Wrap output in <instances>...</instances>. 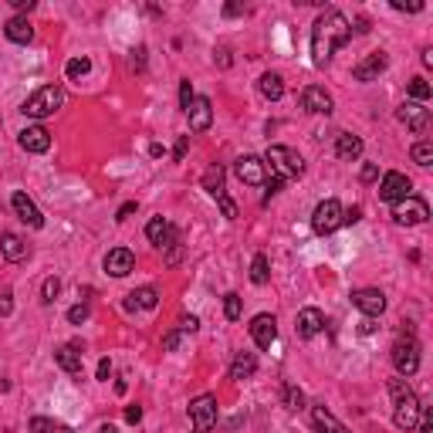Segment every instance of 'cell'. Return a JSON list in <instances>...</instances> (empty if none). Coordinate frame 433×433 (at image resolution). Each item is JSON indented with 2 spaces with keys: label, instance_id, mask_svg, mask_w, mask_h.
I'll return each mask as SVG.
<instances>
[{
  "label": "cell",
  "instance_id": "cell-54",
  "mask_svg": "<svg viewBox=\"0 0 433 433\" xmlns=\"http://www.w3.org/2000/svg\"><path fill=\"white\" fill-rule=\"evenodd\" d=\"M95 376L102 379V382H109V376H112V362H109V359H102V362H98V373H95Z\"/></svg>",
  "mask_w": 433,
  "mask_h": 433
},
{
  "label": "cell",
  "instance_id": "cell-44",
  "mask_svg": "<svg viewBox=\"0 0 433 433\" xmlns=\"http://www.w3.org/2000/svg\"><path fill=\"white\" fill-rule=\"evenodd\" d=\"M217 204H220V210H224L227 220H237V204H234L227 193H224V196H217Z\"/></svg>",
  "mask_w": 433,
  "mask_h": 433
},
{
  "label": "cell",
  "instance_id": "cell-22",
  "mask_svg": "<svg viewBox=\"0 0 433 433\" xmlns=\"http://www.w3.org/2000/svg\"><path fill=\"white\" fill-rule=\"evenodd\" d=\"M321 328H325V315H321L319 308H302L298 312V321H295L298 339H315Z\"/></svg>",
  "mask_w": 433,
  "mask_h": 433
},
{
  "label": "cell",
  "instance_id": "cell-42",
  "mask_svg": "<svg viewBox=\"0 0 433 433\" xmlns=\"http://www.w3.org/2000/svg\"><path fill=\"white\" fill-rule=\"evenodd\" d=\"M11 312H14V291L4 288V291H0V319H7Z\"/></svg>",
  "mask_w": 433,
  "mask_h": 433
},
{
  "label": "cell",
  "instance_id": "cell-27",
  "mask_svg": "<svg viewBox=\"0 0 433 433\" xmlns=\"http://www.w3.org/2000/svg\"><path fill=\"white\" fill-rule=\"evenodd\" d=\"M156 305H159V291H156L152 284H146V288L132 291L129 302H126V308H129V312H135V308H139V312H152Z\"/></svg>",
  "mask_w": 433,
  "mask_h": 433
},
{
  "label": "cell",
  "instance_id": "cell-7",
  "mask_svg": "<svg viewBox=\"0 0 433 433\" xmlns=\"http://www.w3.org/2000/svg\"><path fill=\"white\" fill-rule=\"evenodd\" d=\"M342 204L339 200H321L319 207H315V213H312V230L319 234V237H328V234H335L342 227Z\"/></svg>",
  "mask_w": 433,
  "mask_h": 433
},
{
  "label": "cell",
  "instance_id": "cell-5",
  "mask_svg": "<svg viewBox=\"0 0 433 433\" xmlns=\"http://www.w3.org/2000/svg\"><path fill=\"white\" fill-rule=\"evenodd\" d=\"M264 163L278 173V176H302L305 173V159L295 149H288V146H267Z\"/></svg>",
  "mask_w": 433,
  "mask_h": 433
},
{
  "label": "cell",
  "instance_id": "cell-12",
  "mask_svg": "<svg viewBox=\"0 0 433 433\" xmlns=\"http://www.w3.org/2000/svg\"><path fill=\"white\" fill-rule=\"evenodd\" d=\"M234 173H237V180L247 183V187H264V180H267V163H264L261 156H241V159L234 163Z\"/></svg>",
  "mask_w": 433,
  "mask_h": 433
},
{
  "label": "cell",
  "instance_id": "cell-47",
  "mask_svg": "<svg viewBox=\"0 0 433 433\" xmlns=\"http://www.w3.org/2000/svg\"><path fill=\"white\" fill-rule=\"evenodd\" d=\"M416 427H420V433H433V413L427 406L420 410V423H416Z\"/></svg>",
  "mask_w": 433,
  "mask_h": 433
},
{
  "label": "cell",
  "instance_id": "cell-20",
  "mask_svg": "<svg viewBox=\"0 0 433 433\" xmlns=\"http://www.w3.org/2000/svg\"><path fill=\"white\" fill-rule=\"evenodd\" d=\"M302 109L312 115H332V95L321 85H308L302 92Z\"/></svg>",
  "mask_w": 433,
  "mask_h": 433
},
{
  "label": "cell",
  "instance_id": "cell-36",
  "mask_svg": "<svg viewBox=\"0 0 433 433\" xmlns=\"http://www.w3.org/2000/svg\"><path fill=\"white\" fill-rule=\"evenodd\" d=\"M410 95H413V102H420V105H423V102L433 95L430 81H427V78H413V81H410Z\"/></svg>",
  "mask_w": 433,
  "mask_h": 433
},
{
  "label": "cell",
  "instance_id": "cell-32",
  "mask_svg": "<svg viewBox=\"0 0 433 433\" xmlns=\"http://www.w3.org/2000/svg\"><path fill=\"white\" fill-rule=\"evenodd\" d=\"M251 281L258 284V288L271 281V267H267V258H264V254H254V261H251Z\"/></svg>",
  "mask_w": 433,
  "mask_h": 433
},
{
  "label": "cell",
  "instance_id": "cell-4",
  "mask_svg": "<svg viewBox=\"0 0 433 433\" xmlns=\"http://www.w3.org/2000/svg\"><path fill=\"white\" fill-rule=\"evenodd\" d=\"M389 359H393V369L399 373V376H413L416 369H420V342L413 339V332H403L399 339H396L393 352H389Z\"/></svg>",
  "mask_w": 433,
  "mask_h": 433
},
{
  "label": "cell",
  "instance_id": "cell-26",
  "mask_svg": "<svg viewBox=\"0 0 433 433\" xmlns=\"http://www.w3.org/2000/svg\"><path fill=\"white\" fill-rule=\"evenodd\" d=\"M335 156L345 159V163H356L359 156H362V139L352 135V132H339V139H335Z\"/></svg>",
  "mask_w": 433,
  "mask_h": 433
},
{
  "label": "cell",
  "instance_id": "cell-31",
  "mask_svg": "<svg viewBox=\"0 0 433 433\" xmlns=\"http://www.w3.org/2000/svg\"><path fill=\"white\" fill-rule=\"evenodd\" d=\"M410 156H413L416 166H423V170H430L433 166V142L430 139H420L413 149H410Z\"/></svg>",
  "mask_w": 433,
  "mask_h": 433
},
{
  "label": "cell",
  "instance_id": "cell-55",
  "mask_svg": "<svg viewBox=\"0 0 433 433\" xmlns=\"http://www.w3.org/2000/svg\"><path fill=\"white\" fill-rule=\"evenodd\" d=\"M376 328H379L376 319H362V321H359V332H362V335H373Z\"/></svg>",
  "mask_w": 433,
  "mask_h": 433
},
{
  "label": "cell",
  "instance_id": "cell-21",
  "mask_svg": "<svg viewBox=\"0 0 433 433\" xmlns=\"http://www.w3.org/2000/svg\"><path fill=\"white\" fill-rule=\"evenodd\" d=\"M0 254L11 264H20L31 258V247H27V241H24L20 234H11V230H7V234H0Z\"/></svg>",
  "mask_w": 433,
  "mask_h": 433
},
{
  "label": "cell",
  "instance_id": "cell-60",
  "mask_svg": "<svg viewBox=\"0 0 433 433\" xmlns=\"http://www.w3.org/2000/svg\"><path fill=\"white\" fill-rule=\"evenodd\" d=\"M352 31H356V34H366V31H369V20H366V18H359Z\"/></svg>",
  "mask_w": 433,
  "mask_h": 433
},
{
  "label": "cell",
  "instance_id": "cell-18",
  "mask_svg": "<svg viewBox=\"0 0 433 433\" xmlns=\"http://www.w3.org/2000/svg\"><path fill=\"white\" fill-rule=\"evenodd\" d=\"M102 264H105V271H109L112 278H126L129 271H135V254H132L129 247H112Z\"/></svg>",
  "mask_w": 433,
  "mask_h": 433
},
{
  "label": "cell",
  "instance_id": "cell-48",
  "mask_svg": "<svg viewBox=\"0 0 433 433\" xmlns=\"http://www.w3.org/2000/svg\"><path fill=\"white\" fill-rule=\"evenodd\" d=\"M135 207H139L135 200H129V204H122V207H119V213H115V220H119V224H126V220H129L132 213H135Z\"/></svg>",
  "mask_w": 433,
  "mask_h": 433
},
{
  "label": "cell",
  "instance_id": "cell-56",
  "mask_svg": "<svg viewBox=\"0 0 433 433\" xmlns=\"http://www.w3.org/2000/svg\"><path fill=\"white\" fill-rule=\"evenodd\" d=\"M11 7H14V11H34L38 4H34V0H11Z\"/></svg>",
  "mask_w": 433,
  "mask_h": 433
},
{
  "label": "cell",
  "instance_id": "cell-16",
  "mask_svg": "<svg viewBox=\"0 0 433 433\" xmlns=\"http://www.w3.org/2000/svg\"><path fill=\"white\" fill-rule=\"evenodd\" d=\"M386 65H389V55H386V51H373V55H366L356 68H352V78L362 81V85H366V81H376V78L386 72Z\"/></svg>",
  "mask_w": 433,
  "mask_h": 433
},
{
  "label": "cell",
  "instance_id": "cell-17",
  "mask_svg": "<svg viewBox=\"0 0 433 433\" xmlns=\"http://www.w3.org/2000/svg\"><path fill=\"white\" fill-rule=\"evenodd\" d=\"M187 119H189V132H207L210 126H213V105H210L207 95H196V98L189 102Z\"/></svg>",
  "mask_w": 433,
  "mask_h": 433
},
{
  "label": "cell",
  "instance_id": "cell-62",
  "mask_svg": "<svg viewBox=\"0 0 433 433\" xmlns=\"http://www.w3.org/2000/svg\"><path fill=\"white\" fill-rule=\"evenodd\" d=\"M51 433H75V430H72V427H65V423H55V430H51Z\"/></svg>",
  "mask_w": 433,
  "mask_h": 433
},
{
  "label": "cell",
  "instance_id": "cell-11",
  "mask_svg": "<svg viewBox=\"0 0 433 433\" xmlns=\"http://www.w3.org/2000/svg\"><path fill=\"white\" fill-rule=\"evenodd\" d=\"M349 298H352V305H356L366 319H379L386 312V295L379 288H356Z\"/></svg>",
  "mask_w": 433,
  "mask_h": 433
},
{
  "label": "cell",
  "instance_id": "cell-52",
  "mask_svg": "<svg viewBox=\"0 0 433 433\" xmlns=\"http://www.w3.org/2000/svg\"><path fill=\"white\" fill-rule=\"evenodd\" d=\"M180 258H183V244L166 247V264H180Z\"/></svg>",
  "mask_w": 433,
  "mask_h": 433
},
{
  "label": "cell",
  "instance_id": "cell-33",
  "mask_svg": "<svg viewBox=\"0 0 433 433\" xmlns=\"http://www.w3.org/2000/svg\"><path fill=\"white\" fill-rule=\"evenodd\" d=\"M281 396H284V406H288V410H305V393L295 382H284Z\"/></svg>",
  "mask_w": 433,
  "mask_h": 433
},
{
  "label": "cell",
  "instance_id": "cell-1",
  "mask_svg": "<svg viewBox=\"0 0 433 433\" xmlns=\"http://www.w3.org/2000/svg\"><path fill=\"white\" fill-rule=\"evenodd\" d=\"M349 38H352V24L345 20V14L335 11V7H325L315 20V27H312V61H315V68H325Z\"/></svg>",
  "mask_w": 433,
  "mask_h": 433
},
{
  "label": "cell",
  "instance_id": "cell-14",
  "mask_svg": "<svg viewBox=\"0 0 433 433\" xmlns=\"http://www.w3.org/2000/svg\"><path fill=\"white\" fill-rule=\"evenodd\" d=\"M11 207H14V213H18V220H24L27 227H34V230H41V227H44V213H41L38 204H34L24 189H14Z\"/></svg>",
  "mask_w": 433,
  "mask_h": 433
},
{
  "label": "cell",
  "instance_id": "cell-46",
  "mask_svg": "<svg viewBox=\"0 0 433 433\" xmlns=\"http://www.w3.org/2000/svg\"><path fill=\"white\" fill-rule=\"evenodd\" d=\"M359 220H362V207H349V210H342V227L349 224H359Z\"/></svg>",
  "mask_w": 433,
  "mask_h": 433
},
{
  "label": "cell",
  "instance_id": "cell-43",
  "mask_svg": "<svg viewBox=\"0 0 433 433\" xmlns=\"http://www.w3.org/2000/svg\"><path fill=\"white\" fill-rule=\"evenodd\" d=\"M196 328H200V319H196V315H183V319H180V325H176V332H180V335H193V332H196Z\"/></svg>",
  "mask_w": 433,
  "mask_h": 433
},
{
  "label": "cell",
  "instance_id": "cell-28",
  "mask_svg": "<svg viewBox=\"0 0 433 433\" xmlns=\"http://www.w3.org/2000/svg\"><path fill=\"white\" fill-rule=\"evenodd\" d=\"M258 373V356L254 352H237L230 359V379H251Z\"/></svg>",
  "mask_w": 433,
  "mask_h": 433
},
{
  "label": "cell",
  "instance_id": "cell-3",
  "mask_svg": "<svg viewBox=\"0 0 433 433\" xmlns=\"http://www.w3.org/2000/svg\"><path fill=\"white\" fill-rule=\"evenodd\" d=\"M61 105H65V88L61 85H44L34 95H27V102L20 105V112L27 115V119H34V122H41V119L55 115Z\"/></svg>",
  "mask_w": 433,
  "mask_h": 433
},
{
  "label": "cell",
  "instance_id": "cell-61",
  "mask_svg": "<svg viewBox=\"0 0 433 433\" xmlns=\"http://www.w3.org/2000/svg\"><path fill=\"white\" fill-rule=\"evenodd\" d=\"M423 65H427V68H433V51H430V48L423 51Z\"/></svg>",
  "mask_w": 433,
  "mask_h": 433
},
{
  "label": "cell",
  "instance_id": "cell-10",
  "mask_svg": "<svg viewBox=\"0 0 433 433\" xmlns=\"http://www.w3.org/2000/svg\"><path fill=\"white\" fill-rule=\"evenodd\" d=\"M396 119L410 132H416V135H427V129H430V109L420 105V102H403L396 109Z\"/></svg>",
  "mask_w": 433,
  "mask_h": 433
},
{
  "label": "cell",
  "instance_id": "cell-37",
  "mask_svg": "<svg viewBox=\"0 0 433 433\" xmlns=\"http://www.w3.org/2000/svg\"><path fill=\"white\" fill-rule=\"evenodd\" d=\"M58 291H61V281H58L55 274H51V278H44V284H41V302L51 305L58 298Z\"/></svg>",
  "mask_w": 433,
  "mask_h": 433
},
{
  "label": "cell",
  "instance_id": "cell-2",
  "mask_svg": "<svg viewBox=\"0 0 433 433\" xmlns=\"http://www.w3.org/2000/svg\"><path fill=\"white\" fill-rule=\"evenodd\" d=\"M389 399H393L396 430H413L416 423H420V410H423V403L416 399V393L410 389V382H406L403 376L389 379Z\"/></svg>",
  "mask_w": 433,
  "mask_h": 433
},
{
  "label": "cell",
  "instance_id": "cell-59",
  "mask_svg": "<svg viewBox=\"0 0 433 433\" xmlns=\"http://www.w3.org/2000/svg\"><path fill=\"white\" fill-rule=\"evenodd\" d=\"M217 61H220V68H230V51L220 48V51H217Z\"/></svg>",
  "mask_w": 433,
  "mask_h": 433
},
{
  "label": "cell",
  "instance_id": "cell-49",
  "mask_svg": "<svg viewBox=\"0 0 433 433\" xmlns=\"http://www.w3.org/2000/svg\"><path fill=\"white\" fill-rule=\"evenodd\" d=\"M180 339H183V335H180L176 328H173V332H166V339H163V349H166V352H176V345H180Z\"/></svg>",
  "mask_w": 433,
  "mask_h": 433
},
{
  "label": "cell",
  "instance_id": "cell-39",
  "mask_svg": "<svg viewBox=\"0 0 433 433\" xmlns=\"http://www.w3.org/2000/svg\"><path fill=\"white\" fill-rule=\"evenodd\" d=\"M88 315H92V308H88L85 302H81V305H72V308H68V321H72V325H81V321H88Z\"/></svg>",
  "mask_w": 433,
  "mask_h": 433
},
{
  "label": "cell",
  "instance_id": "cell-38",
  "mask_svg": "<svg viewBox=\"0 0 433 433\" xmlns=\"http://www.w3.org/2000/svg\"><path fill=\"white\" fill-rule=\"evenodd\" d=\"M264 187H267V193H264V204H267V200H271V196H274V193L284 187V176H278L274 170H267V180H264Z\"/></svg>",
  "mask_w": 433,
  "mask_h": 433
},
{
  "label": "cell",
  "instance_id": "cell-50",
  "mask_svg": "<svg viewBox=\"0 0 433 433\" xmlns=\"http://www.w3.org/2000/svg\"><path fill=\"white\" fill-rule=\"evenodd\" d=\"M247 7L244 4H224V18H244Z\"/></svg>",
  "mask_w": 433,
  "mask_h": 433
},
{
  "label": "cell",
  "instance_id": "cell-30",
  "mask_svg": "<svg viewBox=\"0 0 433 433\" xmlns=\"http://www.w3.org/2000/svg\"><path fill=\"white\" fill-rule=\"evenodd\" d=\"M224 180H227V170L220 166V163H213L207 173H204V189H207L210 196H224Z\"/></svg>",
  "mask_w": 433,
  "mask_h": 433
},
{
  "label": "cell",
  "instance_id": "cell-29",
  "mask_svg": "<svg viewBox=\"0 0 433 433\" xmlns=\"http://www.w3.org/2000/svg\"><path fill=\"white\" fill-rule=\"evenodd\" d=\"M258 92H261L267 102H278L284 95V78L278 75V72H264V75L258 78Z\"/></svg>",
  "mask_w": 433,
  "mask_h": 433
},
{
  "label": "cell",
  "instance_id": "cell-41",
  "mask_svg": "<svg viewBox=\"0 0 433 433\" xmlns=\"http://www.w3.org/2000/svg\"><path fill=\"white\" fill-rule=\"evenodd\" d=\"M193 98H196V95H193V85H189V78H183V81H180V109H183V112L189 109Z\"/></svg>",
  "mask_w": 433,
  "mask_h": 433
},
{
  "label": "cell",
  "instance_id": "cell-45",
  "mask_svg": "<svg viewBox=\"0 0 433 433\" xmlns=\"http://www.w3.org/2000/svg\"><path fill=\"white\" fill-rule=\"evenodd\" d=\"M187 149H189V135H180V139H176V146H173V159H176V163H183Z\"/></svg>",
  "mask_w": 433,
  "mask_h": 433
},
{
  "label": "cell",
  "instance_id": "cell-13",
  "mask_svg": "<svg viewBox=\"0 0 433 433\" xmlns=\"http://www.w3.org/2000/svg\"><path fill=\"white\" fill-rule=\"evenodd\" d=\"M146 237H149L152 247H159V251H166V247L180 244V230L166 220V217H152L149 224H146Z\"/></svg>",
  "mask_w": 433,
  "mask_h": 433
},
{
  "label": "cell",
  "instance_id": "cell-35",
  "mask_svg": "<svg viewBox=\"0 0 433 433\" xmlns=\"http://www.w3.org/2000/svg\"><path fill=\"white\" fill-rule=\"evenodd\" d=\"M241 312H244L241 295H237V291H227V295H224V315H227V321H237V319H241Z\"/></svg>",
  "mask_w": 433,
  "mask_h": 433
},
{
  "label": "cell",
  "instance_id": "cell-24",
  "mask_svg": "<svg viewBox=\"0 0 433 433\" xmlns=\"http://www.w3.org/2000/svg\"><path fill=\"white\" fill-rule=\"evenodd\" d=\"M4 34H7V41H14V44H31L34 41V27H31V20L24 18V14H14V18L4 24Z\"/></svg>",
  "mask_w": 433,
  "mask_h": 433
},
{
  "label": "cell",
  "instance_id": "cell-15",
  "mask_svg": "<svg viewBox=\"0 0 433 433\" xmlns=\"http://www.w3.org/2000/svg\"><path fill=\"white\" fill-rule=\"evenodd\" d=\"M251 339L258 342V349H271L278 342V319L267 315V312L254 315V321H251Z\"/></svg>",
  "mask_w": 433,
  "mask_h": 433
},
{
  "label": "cell",
  "instance_id": "cell-40",
  "mask_svg": "<svg viewBox=\"0 0 433 433\" xmlns=\"http://www.w3.org/2000/svg\"><path fill=\"white\" fill-rule=\"evenodd\" d=\"M31 433H51L55 430V420H48V416H31Z\"/></svg>",
  "mask_w": 433,
  "mask_h": 433
},
{
  "label": "cell",
  "instance_id": "cell-8",
  "mask_svg": "<svg viewBox=\"0 0 433 433\" xmlns=\"http://www.w3.org/2000/svg\"><path fill=\"white\" fill-rule=\"evenodd\" d=\"M430 220V207H427V200H420V196H406V200H399L393 204V224L399 227H420Z\"/></svg>",
  "mask_w": 433,
  "mask_h": 433
},
{
  "label": "cell",
  "instance_id": "cell-57",
  "mask_svg": "<svg viewBox=\"0 0 433 433\" xmlns=\"http://www.w3.org/2000/svg\"><path fill=\"white\" fill-rule=\"evenodd\" d=\"M126 420H129V423H139V420H142V406H129V410H126Z\"/></svg>",
  "mask_w": 433,
  "mask_h": 433
},
{
  "label": "cell",
  "instance_id": "cell-6",
  "mask_svg": "<svg viewBox=\"0 0 433 433\" xmlns=\"http://www.w3.org/2000/svg\"><path fill=\"white\" fill-rule=\"evenodd\" d=\"M189 420H193V433H210L217 427V396L204 393L189 399Z\"/></svg>",
  "mask_w": 433,
  "mask_h": 433
},
{
  "label": "cell",
  "instance_id": "cell-23",
  "mask_svg": "<svg viewBox=\"0 0 433 433\" xmlns=\"http://www.w3.org/2000/svg\"><path fill=\"white\" fill-rule=\"evenodd\" d=\"M312 423H315V430L319 433H349V427L339 423L335 413H332L325 403H315V406H312Z\"/></svg>",
  "mask_w": 433,
  "mask_h": 433
},
{
  "label": "cell",
  "instance_id": "cell-25",
  "mask_svg": "<svg viewBox=\"0 0 433 433\" xmlns=\"http://www.w3.org/2000/svg\"><path fill=\"white\" fill-rule=\"evenodd\" d=\"M55 362H58V369H65L68 376H81V352H78L75 345H58Z\"/></svg>",
  "mask_w": 433,
  "mask_h": 433
},
{
  "label": "cell",
  "instance_id": "cell-34",
  "mask_svg": "<svg viewBox=\"0 0 433 433\" xmlns=\"http://www.w3.org/2000/svg\"><path fill=\"white\" fill-rule=\"evenodd\" d=\"M88 72H92V61H88V58H72V61L65 65V75L72 78V81H78V78H85V75H88Z\"/></svg>",
  "mask_w": 433,
  "mask_h": 433
},
{
  "label": "cell",
  "instance_id": "cell-58",
  "mask_svg": "<svg viewBox=\"0 0 433 433\" xmlns=\"http://www.w3.org/2000/svg\"><path fill=\"white\" fill-rule=\"evenodd\" d=\"M146 48H139V51H132V68H142V65H146Z\"/></svg>",
  "mask_w": 433,
  "mask_h": 433
},
{
  "label": "cell",
  "instance_id": "cell-19",
  "mask_svg": "<svg viewBox=\"0 0 433 433\" xmlns=\"http://www.w3.org/2000/svg\"><path fill=\"white\" fill-rule=\"evenodd\" d=\"M18 142L24 152H48L51 149V132L44 126H27L18 132Z\"/></svg>",
  "mask_w": 433,
  "mask_h": 433
},
{
  "label": "cell",
  "instance_id": "cell-9",
  "mask_svg": "<svg viewBox=\"0 0 433 433\" xmlns=\"http://www.w3.org/2000/svg\"><path fill=\"white\" fill-rule=\"evenodd\" d=\"M406 196H413V180H410L406 173L389 170L386 176H382V183H379V200L399 204V200H406Z\"/></svg>",
  "mask_w": 433,
  "mask_h": 433
},
{
  "label": "cell",
  "instance_id": "cell-51",
  "mask_svg": "<svg viewBox=\"0 0 433 433\" xmlns=\"http://www.w3.org/2000/svg\"><path fill=\"white\" fill-rule=\"evenodd\" d=\"M393 11H406V14H420L423 4H403V0H393Z\"/></svg>",
  "mask_w": 433,
  "mask_h": 433
},
{
  "label": "cell",
  "instance_id": "cell-53",
  "mask_svg": "<svg viewBox=\"0 0 433 433\" xmlns=\"http://www.w3.org/2000/svg\"><path fill=\"white\" fill-rule=\"evenodd\" d=\"M376 176H379V166H376V163H366V166H362V183H373Z\"/></svg>",
  "mask_w": 433,
  "mask_h": 433
},
{
  "label": "cell",
  "instance_id": "cell-63",
  "mask_svg": "<svg viewBox=\"0 0 433 433\" xmlns=\"http://www.w3.org/2000/svg\"><path fill=\"white\" fill-rule=\"evenodd\" d=\"M98 433H119V430H115L112 423H102V427H98Z\"/></svg>",
  "mask_w": 433,
  "mask_h": 433
}]
</instances>
